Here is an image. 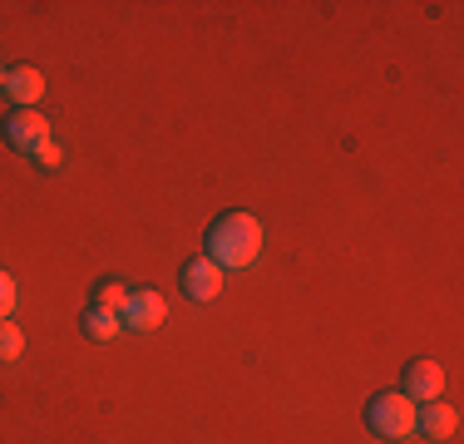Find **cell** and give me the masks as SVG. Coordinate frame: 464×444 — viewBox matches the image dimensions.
<instances>
[{
    "label": "cell",
    "instance_id": "5bb4252c",
    "mask_svg": "<svg viewBox=\"0 0 464 444\" xmlns=\"http://www.w3.org/2000/svg\"><path fill=\"white\" fill-rule=\"evenodd\" d=\"M0 89H5V64H0Z\"/></svg>",
    "mask_w": 464,
    "mask_h": 444
},
{
    "label": "cell",
    "instance_id": "4fadbf2b",
    "mask_svg": "<svg viewBox=\"0 0 464 444\" xmlns=\"http://www.w3.org/2000/svg\"><path fill=\"white\" fill-rule=\"evenodd\" d=\"M35 159H40V163H60V149H54V143H45V149H40Z\"/></svg>",
    "mask_w": 464,
    "mask_h": 444
},
{
    "label": "cell",
    "instance_id": "52a82bcc",
    "mask_svg": "<svg viewBox=\"0 0 464 444\" xmlns=\"http://www.w3.org/2000/svg\"><path fill=\"white\" fill-rule=\"evenodd\" d=\"M0 94H10L20 109H40V99H45V74L35 70V64H15V70H5V89Z\"/></svg>",
    "mask_w": 464,
    "mask_h": 444
},
{
    "label": "cell",
    "instance_id": "8992f818",
    "mask_svg": "<svg viewBox=\"0 0 464 444\" xmlns=\"http://www.w3.org/2000/svg\"><path fill=\"white\" fill-rule=\"evenodd\" d=\"M218 292H223V266L213 257H193L183 266V296L188 302H213Z\"/></svg>",
    "mask_w": 464,
    "mask_h": 444
},
{
    "label": "cell",
    "instance_id": "277c9868",
    "mask_svg": "<svg viewBox=\"0 0 464 444\" xmlns=\"http://www.w3.org/2000/svg\"><path fill=\"white\" fill-rule=\"evenodd\" d=\"M401 395H411L415 405H435V400L445 395V371H440V361L420 355V361L405 365V385H401Z\"/></svg>",
    "mask_w": 464,
    "mask_h": 444
},
{
    "label": "cell",
    "instance_id": "6da1fadb",
    "mask_svg": "<svg viewBox=\"0 0 464 444\" xmlns=\"http://www.w3.org/2000/svg\"><path fill=\"white\" fill-rule=\"evenodd\" d=\"M262 252V222L252 213H223L208 227V252L203 257H213L223 272H242V266H252Z\"/></svg>",
    "mask_w": 464,
    "mask_h": 444
},
{
    "label": "cell",
    "instance_id": "30bf717a",
    "mask_svg": "<svg viewBox=\"0 0 464 444\" xmlns=\"http://www.w3.org/2000/svg\"><path fill=\"white\" fill-rule=\"evenodd\" d=\"M20 355H25V331L15 321H0V365L20 361Z\"/></svg>",
    "mask_w": 464,
    "mask_h": 444
},
{
    "label": "cell",
    "instance_id": "5b68a950",
    "mask_svg": "<svg viewBox=\"0 0 464 444\" xmlns=\"http://www.w3.org/2000/svg\"><path fill=\"white\" fill-rule=\"evenodd\" d=\"M5 139H10V149H20V153H40L50 143V119L40 114V109H15L10 124H5Z\"/></svg>",
    "mask_w": 464,
    "mask_h": 444
},
{
    "label": "cell",
    "instance_id": "8fae6325",
    "mask_svg": "<svg viewBox=\"0 0 464 444\" xmlns=\"http://www.w3.org/2000/svg\"><path fill=\"white\" fill-rule=\"evenodd\" d=\"M124 302H129V286L124 282H99V292H94V306L99 311H124Z\"/></svg>",
    "mask_w": 464,
    "mask_h": 444
},
{
    "label": "cell",
    "instance_id": "7a4b0ae2",
    "mask_svg": "<svg viewBox=\"0 0 464 444\" xmlns=\"http://www.w3.org/2000/svg\"><path fill=\"white\" fill-rule=\"evenodd\" d=\"M415 420H420V405L401 391H381V395H371V405H366V425H371V435H381V439H411Z\"/></svg>",
    "mask_w": 464,
    "mask_h": 444
},
{
    "label": "cell",
    "instance_id": "ba28073f",
    "mask_svg": "<svg viewBox=\"0 0 464 444\" xmlns=\"http://www.w3.org/2000/svg\"><path fill=\"white\" fill-rule=\"evenodd\" d=\"M415 430L420 435H430V439H450L459 430V410L455 405H420V420H415Z\"/></svg>",
    "mask_w": 464,
    "mask_h": 444
},
{
    "label": "cell",
    "instance_id": "3957f363",
    "mask_svg": "<svg viewBox=\"0 0 464 444\" xmlns=\"http://www.w3.org/2000/svg\"><path fill=\"white\" fill-rule=\"evenodd\" d=\"M163 316H169V302H163L153 286H134L129 302H124V311H119L124 331H153V326H163Z\"/></svg>",
    "mask_w": 464,
    "mask_h": 444
},
{
    "label": "cell",
    "instance_id": "9c48e42d",
    "mask_svg": "<svg viewBox=\"0 0 464 444\" xmlns=\"http://www.w3.org/2000/svg\"><path fill=\"white\" fill-rule=\"evenodd\" d=\"M119 326H124V321H119L114 311H99V306L84 311V336H90V341H114Z\"/></svg>",
    "mask_w": 464,
    "mask_h": 444
},
{
    "label": "cell",
    "instance_id": "7c38bea8",
    "mask_svg": "<svg viewBox=\"0 0 464 444\" xmlns=\"http://www.w3.org/2000/svg\"><path fill=\"white\" fill-rule=\"evenodd\" d=\"M15 302H20V292H15V276L0 266V321H10L15 316Z\"/></svg>",
    "mask_w": 464,
    "mask_h": 444
}]
</instances>
